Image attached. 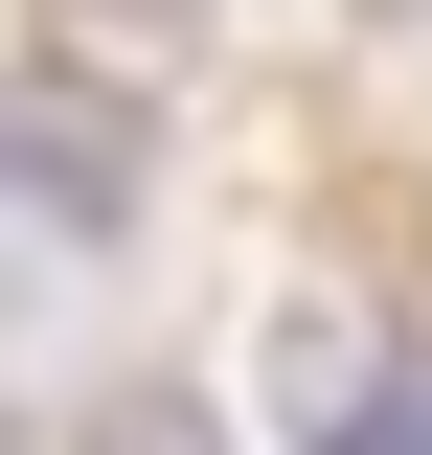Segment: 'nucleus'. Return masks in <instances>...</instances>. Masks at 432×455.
Returning a JSON list of instances; mask_svg holds the SVG:
<instances>
[{
  "instance_id": "1",
  "label": "nucleus",
  "mask_w": 432,
  "mask_h": 455,
  "mask_svg": "<svg viewBox=\"0 0 432 455\" xmlns=\"http://www.w3.org/2000/svg\"><path fill=\"white\" fill-rule=\"evenodd\" d=\"M92 274H114V182H92V137H0V410L92 341Z\"/></svg>"
},
{
  "instance_id": "2",
  "label": "nucleus",
  "mask_w": 432,
  "mask_h": 455,
  "mask_svg": "<svg viewBox=\"0 0 432 455\" xmlns=\"http://www.w3.org/2000/svg\"><path fill=\"white\" fill-rule=\"evenodd\" d=\"M296 364L341 387V341H296ZM341 455H432V410H387V387H341Z\"/></svg>"
},
{
  "instance_id": "3",
  "label": "nucleus",
  "mask_w": 432,
  "mask_h": 455,
  "mask_svg": "<svg viewBox=\"0 0 432 455\" xmlns=\"http://www.w3.org/2000/svg\"><path fill=\"white\" fill-rule=\"evenodd\" d=\"M92 455H228V433H205V410H114Z\"/></svg>"
}]
</instances>
